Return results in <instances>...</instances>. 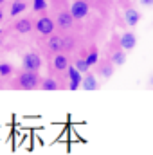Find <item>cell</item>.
Listing matches in <instances>:
<instances>
[{"label":"cell","instance_id":"obj_25","mask_svg":"<svg viewBox=\"0 0 153 155\" xmlns=\"http://www.w3.org/2000/svg\"><path fill=\"white\" fill-rule=\"evenodd\" d=\"M0 36H2V31H0Z\"/></svg>","mask_w":153,"mask_h":155},{"label":"cell","instance_id":"obj_20","mask_svg":"<svg viewBox=\"0 0 153 155\" xmlns=\"http://www.w3.org/2000/svg\"><path fill=\"white\" fill-rule=\"evenodd\" d=\"M47 9V0H33V11L43 13Z\"/></svg>","mask_w":153,"mask_h":155},{"label":"cell","instance_id":"obj_13","mask_svg":"<svg viewBox=\"0 0 153 155\" xmlns=\"http://www.w3.org/2000/svg\"><path fill=\"white\" fill-rule=\"evenodd\" d=\"M119 43H121V47L124 51H133L135 45H137V36L133 33H130V31L128 33H122L121 38H119Z\"/></svg>","mask_w":153,"mask_h":155},{"label":"cell","instance_id":"obj_26","mask_svg":"<svg viewBox=\"0 0 153 155\" xmlns=\"http://www.w3.org/2000/svg\"><path fill=\"white\" fill-rule=\"evenodd\" d=\"M85 2H90V0H85Z\"/></svg>","mask_w":153,"mask_h":155},{"label":"cell","instance_id":"obj_19","mask_svg":"<svg viewBox=\"0 0 153 155\" xmlns=\"http://www.w3.org/2000/svg\"><path fill=\"white\" fill-rule=\"evenodd\" d=\"M74 67H76L79 72H83V74H86V72H88V69H90V65H88L86 58H77L76 61H74Z\"/></svg>","mask_w":153,"mask_h":155},{"label":"cell","instance_id":"obj_6","mask_svg":"<svg viewBox=\"0 0 153 155\" xmlns=\"http://www.w3.org/2000/svg\"><path fill=\"white\" fill-rule=\"evenodd\" d=\"M69 65H70V60L65 52H56L50 60V71L54 72H67Z\"/></svg>","mask_w":153,"mask_h":155},{"label":"cell","instance_id":"obj_23","mask_svg":"<svg viewBox=\"0 0 153 155\" xmlns=\"http://www.w3.org/2000/svg\"><path fill=\"white\" fill-rule=\"evenodd\" d=\"M4 2H5V0H0V5H2V4H4Z\"/></svg>","mask_w":153,"mask_h":155},{"label":"cell","instance_id":"obj_18","mask_svg":"<svg viewBox=\"0 0 153 155\" xmlns=\"http://www.w3.org/2000/svg\"><path fill=\"white\" fill-rule=\"evenodd\" d=\"M85 58H86V61H88V65H90V67L97 65V63H99V52H97V49H96V47H92V49H90V52H88Z\"/></svg>","mask_w":153,"mask_h":155},{"label":"cell","instance_id":"obj_17","mask_svg":"<svg viewBox=\"0 0 153 155\" xmlns=\"http://www.w3.org/2000/svg\"><path fill=\"white\" fill-rule=\"evenodd\" d=\"M15 76V67L7 61H2L0 63V78L2 81H11V78Z\"/></svg>","mask_w":153,"mask_h":155},{"label":"cell","instance_id":"obj_15","mask_svg":"<svg viewBox=\"0 0 153 155\" xmlns=\"http://www.w3.org/2000/svg\"><path fill=\"white\" fill-rule=\"evenodd\" d=\"M40 90H45V92H52V90H60V83L58 79L52 76H47L41 79V85H40Z\"/></svg>","mask_w":153,"mask_h":155},{"label":"cell","instance_id":"obj_2","mask_svg":"<svg viewBox=\"0 0 153 155\" xmlns=\"http://www.w3.org/2000/svg\"><path fill=\"white\" fill-rule=\"evenodd\" d=\"M74 49V38L72 36H63V35H50L47 40V51L49 52H69Z\"/></svg>","mask_w":153,"mask_h":155},{"label":"cell","instance_id":"obj_16","mask_svg":"<svg viewBox=\"0 0 153 155\" xmlns=\"http://www.w3.org/2000/svg\"><path fill=\"white\" fill-rule=\"evenodd\" d=\"M25 9H27V4H25L24 0H15V2L11 4V7H9V16H11V18H16V16L22 15Z\"/></svg>","mask_w":153,"mask_h":155},{"label":"cell","instance_id":"obj_1","mask_svg":"<svg viewBox=\"0 0 153 155\" xmlns=\"http://www.w3.org/2000/svg\"><path fill=\"white\" fill-rule=\"evenodd\" d=\"M41 79L43 78L40 76V72H31V71H20L15 79H13V88L16 90H34V88H40L41 85Z\"/></svg>","mask_w":153,"mask_h":155},{"label":"cell","instance_id":"obj_27","mask_svg":"<svg viewBox=\"0 0 153 155\" xmlns=\"http://www.w3.org/2000/svg\"><path fill=\"white\" fill-rule=\"evenodd\" d=\"M0 81H2V78H0Z\"/></svg>","mask_w":153,"mask_h":155},{"label":"cell","instance_id":"obj_5","mask_svg":"<svg viewBox=\"0 0 153 155\" xmlns=\"http://www.w3.org/2000/svg\"><path fill=\"white\" fill-rule=\"evenodd\" d=\"M56 20V25H58V29H61V31H70L72 27H74V24H76V18L72 16V13L70 11H60L58 13V16L54 18Z\"/></svg>","mask_w":153,"mask_h":155},{"label":"cell","instance_id":"obj_9","mask_svg":"<svg viewBox=\"0 0 153 155\" xmlns=\"http://www.w3.org/2000/svg\"><path fill=\"white\" fill-rule=\"evenodd\" d=\"M13 29H15L16 33H20V35H27V33H31V31L34 29V22H33L29 16H24V18L15 20Z\"/></svg>","mask_w":153,"mask_h":155},{"label":"cell","instance_id":"obj_14","mask_svg":"<svg viewBox=\"0 0 153 155\" xmlns=\"http://www.w3.org/2000/svg\"><path fill=\"white\" fill-rule=\"evenodd\" d=\"M139 20H141V13L137 9H133V7H126L124 9V22L130 27H135L139 24Z\"/></svg>","mask_w":153,"mask_h":155},{"label":"cell","instance_id":"obj_24","mask_svg":"<svg viewBox=\"0 0 153 155\" xmlns=\"http://www.w3.org/2000/svg\"><path fill=\"white\" fill-rule=\"evenodd\" d=\"M151 85H153V76H151Z\"/></svg>","mask_w":153,"mask_h":155},{"label":"cell","instance_id":"obj_12","mask_svg":"<svg viewBox=\"0 0 153 155\" xmlns=\"http://www.w3.org/2000/svg\"><path fill=\"white\" fill-rule=\"evenodd\" d=\"M81 88L83 90H88V92H92V90H97L99 88V81H97V78L94 72H86L85 76H83V81H81Z\"/></svg>","mask_w":153,"mask_h":155},{"label":"cell","instance_id":"obj_8","mask_svg":"<svg viewBox=\"0 0 153 155\" xmlns=\"http://www.w3.org/2000/svg\"><path fill=\"white\" fill-rule=\"evenodd\" d=\"M83 72H79L74 65H69L67 69V78H69V90H77L81 87V81H83Z\"/></svg>","mask_w":153,"mask_h":155},{"label":"cell","instance_id":"obj_3","mask_svg":"<svg viewBox=\"0 0 153 155\" xmlns=\"http://www.w3.org/2000/svg\"><path fill=\"white\" fill-rule=\"evenodd\" d=\"M43 67V60L38 52L29 51L22 56V69L24 71H31V72H40V69Z\"/></svg>","mask_w":153,"mask_h":155},{"label":"cell","instance_id":"obj_4","mask_svg":"<svg viewBox=\"0 0 153 155\" xmlns=\"http://www.w3.org/2000/svg\"><path fill=\"white\" fill-rule=\"evenodd\" d=\"M56 20H52L50 16H40L38 20L34 22V31L41 35V36H50V35H54V31H56Z\"/></svg>","mask_w":153,"mask_h":155},{"label":"cell","instance_id":"obj_22","mask_svg":"<svg viewBox=\"0 0 153 155\" xmlns=\"http://www.w3.org/2000/svg\"><path fill=\"white\" fill-rule=\"evenodd\" d=\"M2 20H4V9H2V5H0V24H2Z\"/></svg>","mask_w":153,"mask_h":155},{"label":"cell","instance_id":"obj_11","mask_svg":"<svg viewBox=\"0 0 153 155\" xmlns=\"http://www.w3.org/2000/svg\"><path fill=\"white\" fill-rule=\"evenodd\" d=\"M110 60H112V63H114L115 67H122L124 63H126V52H124V49L121 47V43H117V47H114L112 51H110V56H108Z\"/></svg>","mask_w":153,"mask_h":155},{"label":"cell","instance_id":"obj_21","mask_svg":"<svg viewBox=\"0 0 153 155\" xmlns=\"http://www.w3.org/2000/svg\"><path fill=\"white\" fill-rule=\"evenodd\" d=\"M141 2V5H144V7H151L153 5V0H139Z\"/></svg>","mask_w":153,"mask_h":155},{"label":"cell","instance_id":"obj_10","mask_svg":"<svg viewBox=\"0 0 153 155\" xmlns=\"http://www.w3.org/2000/svg\"><path fill=\"white\" fill-rule=\"evenodd\" d=\"M114 71H115V65L112 63V60H103L97 63V74L103 78V79H110L114 76Z\"/></svg>","mask_w":153,"mask_h":155},{"label":"cell","instance_id":"obj_7","mask_svg":"<svg viewBox=\"0 0 153 155\" xmlns=\"http://www.w3.org/2000/svg\"><path fill=\"white\" fill-rule=\"evenodd\" d=\"M69 11L72 13V16H74L76 20H83V18L88 16L90 5H88V2H85V0H74V2L70 4V9H69Z\"/></svg>","mask_w":153,"mask_h":155}]
</instances>
